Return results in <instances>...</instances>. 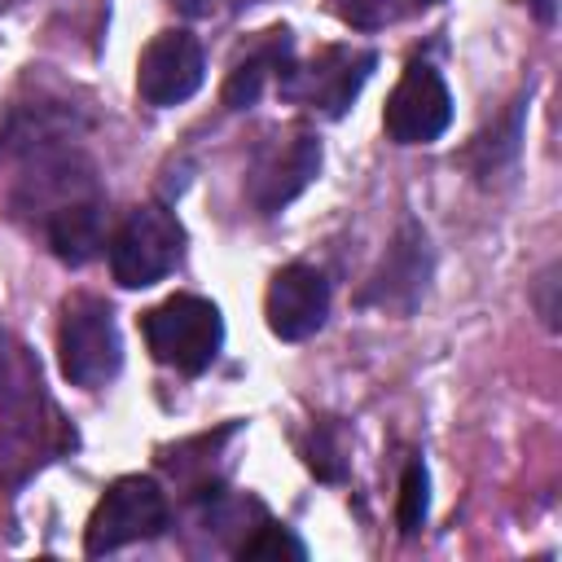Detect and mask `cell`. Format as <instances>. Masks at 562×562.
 <instances>
[{
    "mask_svg": "<svg viewBox=\"0 0 562 562\" xmlns=\"http://www.w3.org/2000/svg\"><path fill=\"white\" fill-rule=\"evenodd\" d=\"M202 79H206V57L189 31H158L136 61V88L158 110L189 101L202 88Z\"/></svg>",
    "mask_w": 562,
    "mask_h": 562,
    "instance_id": "9c48e42d",
    "label": "cell"
},
{
    "mask_svg": "<svg viewBox=\"0 0 562 562\" xmlns=\"http://www.w3.org/2000/svg\"><path fill=\"white\" fill-rule=\"evenodd\" d=\"M553 290H558V272L549 268V272L540 277V316H544V325H558V303H553Z\"/></svg>",
    "mask_w": 562,
    "mask_h": 562,
    "instance_id": "e0dca14e",
    "label": "cell"
},
{
    "mask_svg": "<svg viewBox=\"0 0 562 562\" xmlns=\"http://www.w3.org/2000/svg\"><path fill=\"white\" fill-rule=\"evenodd\" d=\"M140 334L158 364H171L180 373H202L224 347V316L211 299L171 294L140 316Z\"/></svg>",
    "mask_w": 562,
    "mask_h": 562,
    "instance_id": "7a4b0ae2",
    "label": "cell"
},
{
    "mask_svg": "<svg viewBox=\"0 0 562 562\" xmlns=\"http://www.w3.org/2000/svg\"><path fill=\"white\" fill-rule=\"evenodd\" d=\"M316 171H321V140L307 127H281L255 149L246 198L255 202L259 215H277L316 180Z\"/></svg>",
    "mask_w": 562,
    "mask_h": 562,
    "instance_id": "8992f818",
    "label": "cell"
},
{
    "mask_svg": "<svg viewBox=\"0 0 562 562\" xmlns=\"http://www.w3.org/2000/svg\"><path fill=\"white\" fill-rule=\"evenodd\" d=\"M378 66V57L369 48H347V44H334V48H321L307 66H285V75L277 79L281 83V97L294 101V105H312V110H325V114H342L356 92L364 88L369 70Z\"/></svg>",
    "mask_w": 562,
    "mask_h": 562,
    "instance_id": "52a82bcc",
    "label": "cell"
},
{
    "mask_svg": "<svg viewBox=\"0 0 562 562\" xmlns=\"http://www.w3.org/2000/svg\"><path fill=\"white\" fill-rule=\"evenodd\" d=\"M66 443H75V435L44 395L40 364L18 338L0 334V483L9 492L22 487Z\"/></svg>",
    "mask_w": 562,
    "mask_h": 562,
    "instance_id": "6da1fadb",
    "label": "cell"
},
{
    "mask_svg": "<svg viewBox=\"0 0 562 562\" xmlns=\"http://www.w3.org/2000/svg\"><path fill=\"white\" fill-rule=\"evenodd\" d=\"M422 285H426V237H422L417 224H404L400 241L391 246V255H386V263H382V272L373 277V285H369L364 299L408 307V303L422 294Z\"/></svg>",
    "mask_w": 562,
    "mask_h": 562,
    "instance_id": "4fadbf2b",
    "label": "cell"
},
{
    "mask_svg": "<svg viewBox=\"0 0 562 562\" xmlns=\"http://www.w3.org/2000/svg\"><path fill=\"white\" fill-rule=\"evenodd\" d=\"M167 527V496L149 474H123L105 487V496L97 501L88 531H83V549L92 558L114 553L132 540H149Z\"/></svg>",
    "mask_w": 562,
    "mask_h": 562,
    "instance_id": "5b68a950",
    "label": "cell"
},
{
    "mask_svg": "<svg viewBox=\"0 0 562 562\" xmlns=\"http://www.w3.org/2000/svg\"><path fill=\"white\" fill-rule=\"evenodd\" d=\"M386 136L395 145H430L448 132L452 123V92L443 75L430 61H408L391 101H386Z\"/></svg>",
    "mask_w": 562,
    "mask_h": 562,
    "instance_id": "ba28073f",
    "label": "cell"
},
{
    "mask_svg": "<svg viewBox=\"0 0 562 562\" xmlns=\"http://www.w3.org/2000/svg\"><path fill=\"white\" fill-rule=\"evenodd\" d=\"M180 13H189V18H206V13H215L220 9V0H171Z\"/></svg>",
    "mask_w": 562,
    "mask_h": 562,
    "instance_id": "ac0fdd59",
    "label": "cell"
},
{
    "mask_svg": "<svg viewBox=\"0 0 562 562\" xmlns=\"http://www.w3.org/2000/svg\"><path fill=\"white\" fill-rule=\"evenodd\" d=\"M422 4H439V0H422Z\"/></svg>",
    "mask_w": 562,
    "mask_h": 562,
    "instance_id": "ffe728a7",
    "label": "cell"
},
{
    "mask_svg": "<svg viewBox=\"0 0 562 562\" xmlns=\"http://www.w3.org/2000/svg\"><path fill=\"white\" fill-rule=\"evenodd\" d=\"M180 255H184V228L158 202L136 206L110 237V272L123 290H145L162 281L180 263Z\"/></svg>",
    "mask_w": 562,
    "mask_h": 562,
    "instance_id": "3957f363",
    "label": "cell"
},
{
    "mask_svg": "<svg viewBox=\"0 0 562 562\" xmlns=\"http://www.w3.org/2000/svg\"><path fill=\"white\" fill-rule=\"evenodd\" d=\"M44 233H48V246L61 263H88L101 241H105V202L101 193H88V198H75L66 206H57L48 220H44Z\"/></svg>",
    "mask_w": 562,
    "mask_h": 562,
    "instance_id": "8fae6325",
    "label": "cell"
},
{
    "mask_svg": "<svg viewBox=\"0 0 562 562\" xmlns=\"http://www.w3.org/2000/svg\"><path fill=\"white\" fill-rule=\"evenodd\" d=\"M531 4V13L540 18V22H553L558 18V0H527Z\"/></svg>",
    "mask_w": 562,
    "mask_h": 562,
    "instance_id": "d6986e66",
    "label": "cell"
},
{
    "mask_svg": "<svg viewBox=\"0 0 562 562\" xmlns=\"http://www.w3.org/2000/svg\"><path fill=\"white\" fill-rule=\"evenodd\" d=\"M329 9H334L342 22H351V26H360V31H373V26H382V22L395 13V0H329Z\"/></svg>",
    "mask_w": 562,
    "mask_h": 562,
    "instance_id": "2e32d148",
    "label": "cell"
},
{
    "mask_svg": "<svg viewBox=\"0 0 562 562\" xmlns=\"http://www.w3.org/2000/svg\"><path fill=\"white\" fill-rule=\"evenodd\" d=\"M263 316L268 329L285 342L312 338L329 316V281L312 263H285L268 285Z\"/></svg>",
    "mask_w": 562,
    "mask_h": 562,
    "instance_id": "30bf717a",
    "label": "cell"
},
{
    "mask_svg": "<svg viewBox=\"0 0 562 562\" xmlns=\"http://www.w3.org/2000/svg\"><path fill=\"white\" fill-rule=\"evenodd\" d=\"M290 31L281 26V31H263V40L246 53V57H237L233 61V70H228V79H224V105L228 110H246V105H255L259 101V92H263V83H268V75H285V66H290Z\"/></svg>",
    "mask_w": 562,
    "mask_h": 562,
    "instance_id": "7c38bea8",
    "label": "cell"
},
{
    "mask_svg": "<svg viewBox=\"0 0 562 562\" xmlns=\"http://www.w3.org/2000/svg\"><path fill=\"white\" fill-rule=\"evenodd\" d=\"M426 509H430V474L422 465V457H413L400 474V501H395V522L404 536H417L422 522H426Z\"/></svg>",
    "mask_w": 562,
    "mask_h": 562,
    "instance_id": "5bb4252c",
    "label": "cell"
},
{
    "mask_svg": "<svg viewBox=\"0 0 562 562\" xmlns=\"http://www.w3.org/2000/svg\"><path fill=\"white\" fill-rule=\"evenodd\" d=\"M237 553H241V558H307L303 540H299L290 527H277V522H263L250 540H241Z\"/></svg>",
    "mask_w": 562,
    "mask_h": 562,
    "instance_id": "9a60e30c",
    "label": "cell"
},
{
    "mask_svg": "<svg viewBox=\"0 0 562 562\" xmlns=\"http://www.w3.org/2000/svg\"><path fill=\"white\" fill-rule=\"evenodd\" d=\"M57 351H61V373L75 386H88V391L105 386L123 364V342H119L114 312L92 294H75L61 307Z\"/></svg>",
    "mask_w": 562,
    "mask_h": 562,
    "instance_id": "277c9868",
    "label": "cell"
}]
</instances>
